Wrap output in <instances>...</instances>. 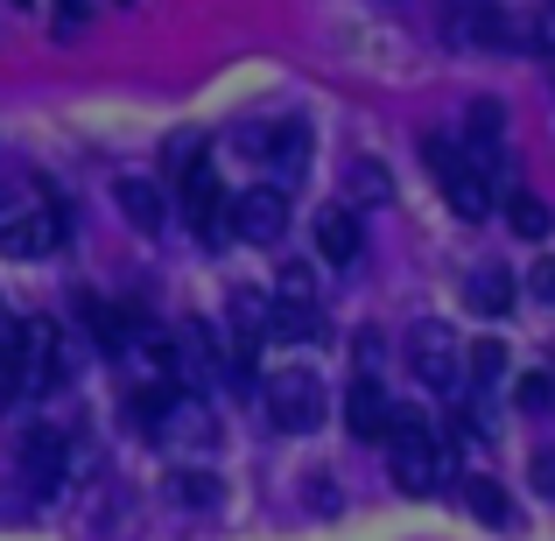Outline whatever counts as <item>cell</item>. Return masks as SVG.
I'll return each instance as SVG.
<instances>
[{
  "instance_id": "277c9868",
  "label": "cell",
  "mask_w": 555,
  "mask_h": 541,
  "mask_svg": "<svg viewBox=\"0 0 555 541\" xmlns=\"http://www.w3.org/2000/svg\"><path fill=\"white\" fill-rule=\"evenodd\" d=\"M268 422H274V429H288V436L317 429V422H324V379L302 373V365L274 373L268 379Z\"/></svg>"
},
{
  "instance_id": "7402d4cb",
  "label": "cell",
  "mask_w": 555,
  "mask_h": 541,
  "mask_svg": "<svg viewBox=\"0 0 555 541\" xmlns=\"http://www.w3.org/2000/svg\"><path fill=\"white\" fill-rule=\"evenodd\" d=\"M274 302H317L310 268H282V296H274Z\"/></svg>"
},
{
  "instance_id": "9a60e30c",
  "label": "cell",
  "mask_w": 555,
  "mask_h": 541,
  "mask_svg": "<svg viewBox=\"0 0 555 541\" xmlns=\"http://www.w3.org/2000/svg\"><path fill=\"white\" fill-rule=\"evenodd\" d=\"M506 226L520 232V240H548V226H555V211L542 197H528V190H506Z\"/></svg>"
},
{
  "instance_id": "4fadbf2b",
  "label": "cell",
  "mask_w": 555,
  "mask_h": 541,
  "mask_svg": "<svg viewBox=\"0 0 555 541\" xmlns=\"http://www.w3.org/2000/svg\"><path fill=\"white\" fill-rule=\"evenodd\" d=\"M268 338H296V345L324 338V310L317 302H268Z\"/></svg>"
},
{
  "instance_id": "484cf974",
  "label": "cell",
  "mask_w": 555,
  "mask_h": 541,
  "mask_svg": "<svg viewBox=\"0 0 555 541\" xmlns=\"http://www.w3.org/2000/svg\"><path fill=\"white\" fill-rule=\"evenodd\" d=\"M14 211H22V183H14V177H0V226H8Z\"/></svg>"
},
{
  "instance_id": "44dd1931",
  "label": "cell",
  "mask_w": 555,
  "mask_h": 541,
  "mask_svg": "<svg viewBox=\"0 0 555 541\" xmlns=\"http://www.w3.org/2000/svg\"><path fill=\"white\" fill-rule=\"evenodd\" d=\"M177 500H183V506H211V500H218V486H211L204 472H177Z\"/></svg>"
},
{
  "instance_id": "3957f363",
  "label": "cell",
  "mask_w": 555,
  "mask_h": 541,
  "mask_svg": "<svg viewBox=\"0 0 555 541\" xmlns=\"http://www.w3.org/2000/svg\"><path fill=\"white\" fill-rule=\"evenodd\" d=\"M408 373L436 394H457L464 387V345L450 338L443 324H415L408 331Z\"/></svg>"
},
{
  "instance_id": "4316f807",
  "label": "cell",
  "mask_w": 555,
  "mask_h": 541,
  "mask_svg": "<svg viewBox=\"0 0 555 541\" xmlns=\"http://www.w3.org/2000/svg\"><path fill=\"white\" fill-rule=\"evenodd\" d=\"M14 394H22V387H14V373H8V365H0V408H8Z\"/></svg>"
},
{
  "instance_id": "52a82bcc",
  "label": "cell",
  "mask_w": 555,
  "mask_h": 541,
  "mask_svg": "<svg viewBox=\"0 0 555 541\" xmlns=\"http://www.w3.org/2000/svg\"><path fill=\"white\" fill-rule=\"evenodd\" d=\"M56 240H64V218H56V204H22V211L0 226V254H14V260L56 254Z\"/></svg>"
},
{
  "instance_id": "2e32d148",
  "label": "cell",
  "mask_w": 555,
  "mask_h": 541,
  "mask_svg": "<svg viewBox=\"0 0 555 541\" xmlns=\"http://www.w3.org/2000/svg\"><path fill=\"white\" fill-rule=\"evenodd\" d=\"M345 190H352V204H387V197H393L387 169L366 163V155H352V163H345Z\"/></svg>"
},
{
  "instance_id": "ba28073f",
  "label": "cell",
  "mask_w": 555,
  "mask_h": 541,
  "mask_svg": "<svg viewBox=\"0 0 555 541\" xmlns=\"http://www.w3.org/2000/svg\"><path fill=\"white\" fill-rule=\"evenodd\" d=\"M183 211H190V226H197V240L204 246H211V240H225V211H232V197H225V190H218V169L211 163H197V169H190V177H183Z\"/></svg>"
},
{
  "instance_id": "7a4b0ae2",
  "label": "cell",
  "mask_w": 555,
  "mask_h": 541,
  "mask_svg": "<svg viewBox=\"0 0 555 541\" xmlns=\"http://www.w3.org/2000/svg\"><path fill=\"white\" fill-rule=\"evenodd\" d=\"M443 36L457 42V50H520V28L506 22V8L500 0H443Z\"/></svg>"
},
{
  "instance_id": "7c38bea8",
  "label": "cell",
  "mask_w": 555,
  "mask_h": 541,
  "mask_svg": "<svg viewBox=\"0 0 555 541\" xmlns=\"http://www.w3.org/2000/svg\"><path fill=\"white\" fill-rule=\"evenodd\" d=\"M359 246H366V232H359V218L345 211V204L317 218V254H324L331 268H352V260H359Z\"/></svg>"
},
{
  "instance_id": "ac0fdd59",
  "label": "cell",
  "mask_w": 555,
  "mask_h": 541,
  "mask_svg": "<svg viewBox=\"0 0 555 541\" xmlns=\"http://www.w3.org/2000/svg\"><path fill=\"white\" fill-rule=\"evenodd\" d=\"M78 310H85V331H92V338L106 345V352H120V345H127V324H120V310H113V302L78 296Z\"/></svg>"
},
{
  "instance_id": "83f0119b",
  "label": "cell",
  "mask_w": 555,
  "mask_h": 541,
  "mask_svg": "<svg viewBox=\"0 0 555 541\" xmlns=\"http://www.w3.org/2000/svg\"><path fill=\"white\" fill-rule=\"evenodd\" d=\"M64 14H85V0H64Z\"/></svg>"
},
{
  "instance_id": "8fae6325",
  "label": "cell",
  "mask_w": 555,
  "mask_h": 541,
  "mask_svg": "<svg viewBox=\"0 0 555 541\" xmlns=\"http://www.w3.org/2000/svg\"><path fill=\"white\" fill-rule=\"evenodd\" d=\"M387 415H393L387 394H379L373 379H352V394H345V422H352L359 443H379V436H387Z\"/></svg>"
},
{
  "instance_id": "8992f818",
  "label": "cell",
  "mask_w": 555,
  "mask_h": 541,
  "mask_svg": "<svg viewBox=\"0 0 555 541\" xmlns=\"http://www.w3.org/2000/svg\"><path fill=\"white\" fill-rule=\"evenodd\" d=\"M225 226L240 232L246 246H274V240L288 232V197H282L274 183H254V190H240V197H232Z\"/></svg>"
},
{
  "instance_id": "30bf717a",
  "label": "cell",
  "mask_w": 555,
  "mask_h": 541,
  "mask_svg": "<svg viewBox=\"0 0 555 541\" xmlns=\"http://www.w3.org/2000/svg\"><path fill=\"white\" fill-rule=\"evenodd\" d=\"M113 204L127 211V226H134V232H163V218H169L163 190H155L149 177H120V183H113Z\"/></svg>"
},
{
  "instance_id": "9c48e42d",
  "label": "cell",
  "mask_w": 555,
  "mask_h": 541,
  "mask_svg": "<svg viewBox=\"0 0 555 541\" xmlns=\"http://www.w3.org/2000/svg\"><path fill=\"white\" fill-rule=\"evenodd\" d=\"M22 486L42 492V500L64 486V436L56 429H28L22 436Z\"/></svg>"
},
{
  "instance_id": "ffe728a7",
  "label": "cell",
  "mask_w": 555,
  "mask_h": 541,
  "mask_svg": "<svg viewBox=\"0 0 555 541\" xmlns=\"http://www.w3.org/2000/svg\"><path fill=\"white\" fill-rule=\"evenodd\" d=\"M520 408H528V415L555 408V379H548V373H528V379H520Z\"/></svg>"
},
{
  "instance_id": "d6986e66",
  "label": "cell",
  "mask_w": 555,
  "mask_h": 541,
  "mask_svg": "<svg viewBox=\"0 0 555 541\" xmlns=\"http://www.w3.org/2000/svg\"><path fill=\"white\" fill-rule=\"evenodd\" d=\"M464 379H472V387H500L506 379V345L500 338L472 345V352H464Z\"/></svg>"
},
{
  "instance_id": "6da1fadb",
  "label": "cell",
  "mask_w": 555,
  "mask_h": 541,
  "mask_svg": "<svg viewBox=\"0 0 555 541\" xmlns=\"http://www.w3.org/2000/svg\"><path fill=\"white\" fill-rule=\"evenodd\" d=\"M422 155H429V177L443 183V197H450V211L457 218H492V183H486V169L472 163V149L464 141H450V134H429L422 141Z\"/></svg>"
},
{
  "instance_id": "d4e9b609",
  "label": "cell",
  "mask_w": 555,
  "mask_h": 541,
  "mask_svg": "<svg viewBox=\"0 0 555 541\" xmlns=\"http://www.w3.org/2000/svg\"><path fill=\"white\" fill-rule=\"evenodd\" d=\"M542 50H555V0H542V14H534V28H528Z\"/></svg>"
},
{
  "instance_id": "603a6c76",
  "label": "cell",
  "mask_w": 555,
  "mask_h": 541,
  "mask_svg": "<svg viewBox=\"0 0 555 541\" xmlns=\"http://www.w3.org/2000/svg\"><path fill=\"white\" fill-rule=\"evenodd\" d=\"M528 288H534V302H548V310H555V260L548 254L528 268Z\"/></svg>"
},
{
  "instance_id": "e0dca14e",
  "label": "cell",
  "mask_w": 555,
  "mask_h": 541,
  "mask_svg": "<svg viewBox=\"0 0 555 541\" xmlns=\"http://www.w3.org/2000/svg\"><path fill=\"white\" fill-rule=\"evenodd\" d=\"M464 506H472L478 520H492V528H506V520H514V500H506L492 478H464Z\"/></svg>"
},
{
  "instance_id": "5b68a950",
  "label": "cell",
  "mask_w": 555,
  "mask_h": 541,
  "mask_svg": "<svg viewBox=\"0 0 555 541\" xmlns=\"http://www.w3.org/2000/svg\"><path fill=\"white\" fill-rule=\"evenodd\" d=\"M64 373H70V359H64L56 324H50V317H28V324H22V359H14V387L50 394V387H64Z\"/></svg>"
},
{
  "instance_id": "5bb4252c",
  "label": "cell",
  "mask_w": 555,
  "mask_h": 541,
  "mask_svg": "<svg viewBox=\"0 0 555 541\" xmlns=\"http://www.w3.org/2000/svg\"><path fill=\"white\" fill-rule=\"evenodd\" d=\"M464 296H472V310H486V317H506V310H514V274H506V268H472Z\"/></svg>"
},
{
  "instance_id": "cb8c5ba5",
  "label": "cell",
  "mask_w": 555,
  "mask_h": 541,
  "mask_svg": "<svg viewBox=\"0 0 555 541\" xmlns=\"http://www.w3.org/2000/svg\"><path fill=\"white\" fill-rule=\"evenodd\" d=\"M528 478H534V492H542V500H555V450H534Z\"/></svg>"
}]
</instances>
